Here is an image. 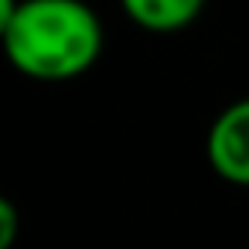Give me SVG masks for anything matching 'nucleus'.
I'll list each match as a JSON object with an SVG mask.
<instances>
[{
	"label": "nucleus",
	"instance_id": "1",
	"mask_svg": "<svg viewBox=\"0 0 249 249\" xmlns=\"http://www.w3.org/2000/svg\"><path fill=\"white\" fill-rule=\"evenodd\" d=\"M0 48L24 79L69 82L99 62L106 31L86 0H21Z\"/></svg>",
	"mask_w": 249,
	"mask_h": 249
},
{
	"label": "nucleus",
	"instance_id": "2",
	"mask_svg": "<svg viewBox=\"0 0 249 249\" xmlns=\"http://www.w3.org/2000/svg\"><path fill=\"white\" fill-rule=\"evenodd\" d=\"M205 160L225 184L249 188V96L218 109L205 133Z\"/></svg>",
	"mask_w": 249,
	"mask_h": 249
},
{
	"label": "nucleus",
	"instance_id": "3",
	"mask_svg": "<svg viewBox=\"0 0 249 249\" xmlns=\"http://www.w3.org/2000/svg\"><path fill=\"white\" fill-rule=\"evenodd\" d=\"M130 24L147 35H178L198 21L208 0H116Z\"/></svg>",
	"mask_w": 249,
	"mask_h": 249
},
{
	"label": "nucleus",
	"instance_id": "4",
	"mask_svg": "<svg viewBox=\"0 0 249 249\" xmlns=\"http://www.w3.org/2000/svg\"><path fill=\"white\" fill-rule=\"evenodd\" d=\"M18 235H21V212L7 195H0V249H14Z\"/></svg>",
	"mask_w": 249,
	"mask_h": 249
},
{
	"label": "nucleus",
	"instance_id": "5",
	"mask_svg": "<svg viewBox=\"0 0 249 249\" xmlns=\"http://www.w3.org/2000/svg\"><path fill=\"white\" fill-rule=\"evenodd\" d=\"M18 7H21V0H0V41L7 38V31H11V24H14Z\"/></svg>",
	"mask_w": 249,
	"mask_h": 249
}]
</instances>
